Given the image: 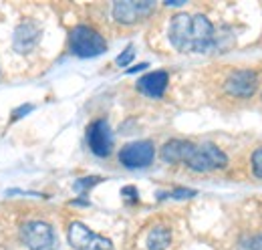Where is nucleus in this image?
Segmentation results:
<instances>
[{
	"label": "nucleus",
	"instance_id": "f257e3e1",
	"mask_svg": "<svg viewBox=\"0 0 262 250\" xmlns=\"http://www.w3.org/2000/svg\"><path fill=\"white\" fill-rule=\"evenodd\" d=\"M169 40L182 53H206L214 45V27L204 14H176Z\"/></svg>",
	"mask_w": 262,
	"mask_h": 250
},
{
	"label": "nucleus",
	"instance_id": "f03ea898",
	"mask_svg": "<svg viewBox=\"0 0 262 250\" xmlns=\"http://www.w3.org/2000/svg\"><path fill=\"white\" fill-rule=\"evenodd\" d=\"M69 43H71L73 55H77L81 59L99 57V55H103L107 51L105 38L97 31L89 29V27H77V29H73Z\"/></svg>",
	"mask_w": 262,
	"mask_h": 250
},
{
	"label": "nucleus",
	"instance_id": "7ed1b4c3",
	"mask_svg": "<svg viewBox=\"0 0 262 250\" xmlns=\"http://www.w3.org/2000/svg\"><path fill=\"white\" fill-rule=\"evenodd\" d=\"M184 163H188L196 172H212V170L224 168L228 163V157L214 143H202V145L192 143L190 154H188Z\"/></svg>",
	"mask_w": 262,
	"mask_h": 250
},
{
	"label": "nucleus",
	"instance_id": "20e7f679",
	"mask_svg": "<svg viewBox=\"0 0 262 250\" xmlns=\"http://www.w3.org/2000/svg\"><path fill=\"white\" fill-rule=\"evenodd\" d=\"M69 242L77 250H111L113 244L109 238L99 236L81 222H73L69 226Z\"/></svg>",
	"mask_w": 262,
	"mask_h": 250
},
{
	"label": "nucleus",
	"instance_id": "39448f33",
	"mask_svg": "<svg viewBox=\"0 0 262 250\" xmlns=\"http://www.w3.org/2000/svg\"><path fill=\"white\" fill-rule=\"evenodd\" d=\"M23 240L29 250H57L55 230L47 222H29L23 228Z\"/></svg>",
	"mask_w": 262,
	"mask_h": 250
},
{
	"label": "nucleus",
	"instance_id": "423d86ee",
	"mask_svg": "<svg viewBox=\"0 0 262 250\" xmlns=\"http://www.w3.org/2000/svg\"><path fill=\"white\" fill-rule=\"evenodd\" d=\"M154 157H156V150L151 141H133L119 152V161L131 170L147 168L154 161Z\"/></svg>",
	"mask_w": 262,
	"mask_h": 250
},
{
	"label": "nucleus",
	"instance_id": "0eeeda50",
	"mask_svg": "<svg viewBox=\"0 0 262 250\" xmlns=\"http://www.w3.org/2000/svg\"><path fill=\"white\" fill-rule=\"evenodd\" d=\"M154 8H156V4L149 0H121V2L113 4V16L117 23L133 25V23L145 18Z\"/></svg>",
	"mask_w": 262,
	"mask_h": 250
},
{
	"label": "nucleus",
	"instance_id": "6e6552de",
	"mask_svg": "<svg viewBox=\"0 0 262 250\" xmlns=\"http://www.w3.org/2000/svg\"><path fill=\"white\" fill-rule=\"evenodd\" d=\"M256 87H258V77L254 71L250 69H240V71H234L226 79V93L232 97H238V99H248L256 93Z\"/></svg>",
	"mask_w": 262,
	"mask_h": 250
},
{
	"label": "nucleus",
	"instance_id": "1a4fd4ad",
	"mask_svg": "<svg viewBox=\"0 0 262 250\" xmlns=\"http://www.w3.org/2000/svg\"><path fill=\"white\" fill-rule=\"evenodd\" d=\"M87 141H89V148L91 152L99 157H107L113 150V133H111V127L105 119H97L95 123L89 125V131H87Z\"/></svg>",
	"mask_w": 262,
	"mask_h": 250
},
{
	"label": "nucleus",
	"instance_id": "9d476101",
	"mask_svg": "<svg viewBox=\"0 0 262 250\" xmlns=\"http://www.w3.org/2000/svg\"><path fill=\"white\" fill-rule=\"evenodd\" d=\"M167 73L165 71H154V73H147L143 75L139 81H137V89L143 95L151 97V99H160L165 93V87H167Z\"/></svg>",
	"mask_w": 262,
	"mask_h": 250
},
{
	"label": "nucleus",
	"instance_id": "9b49d317",
	"mask_svg": "<svg viewBox=\"0 0 262 250\" xmlns=\"http://www.w3.org/2000/svg\"><path fill=\"white\" fill-rule=\"evenodd\" d=\"M38 38H40L38 29L34 27L33 23H25V25H20L16 29V32H14V49L18 53H29L31 49L36 47Z\"/></svg>",
	"mask_w": 262,
	"mask_h": 250
},
{
	"label": "nucleus",
	"instance_id": "f8f14e48",
	"mask_svg": "<svg viewBox=\"0 0 262 250\" xmlns=\"http://www.w3.org/2000/svg\"><path fill=\"white\" fill-rule=\"evenodd\" d=\"M190 148L192 143L190 141H184V139H171L167 141L164 148H162V157L167 163H180V161H186V157L190 154Z\"/></svg>",
	"mask_w": 262,
	"mask_h": 250
},
{
	"label": "nucleus",
	"instance_id": "ddd939ff",
	"mask_svg": "<svg viewBox=\"0 0 262 250\" xmlns=\"http://www.w3.org/2000/svg\"><path fill=\"white\" fill-rule=\"evenodd\" d=\"M171 242V232L165 226H156L147 234V248L149 250H165Z\"/></svg>",
	"mask_w": 262,
	"mask_h": 250
},
{
	"label": "nucleus",
	"instance_id": "4468645a",
	"mask_svg": "<svg viewBox=\"0 0 262 250\" xmlns=\"http://www.w3.org/2000/svg\"><path fill=\"white\" fill-rule=\"evenodd\" d=\"M252 172L256 178H262V148L252 154Z\"/></svg>",
	"mask_w": 262,
	"mask_h": 250
},
{
	"label": "nucleus",
	"instance_id": "2eb2a0df",
	"mask_svg": "<svg viewBox=\"0 0 262 250\" xmlns=\"http://www.w3.org/2000/svg\"><path fill=\"white\" fill-rule=\"evenodd\" d=\"M133 57H135L133 47H127V49H125V51H123V53L117 57V61H115V62H117L119 67H125V65H129V62L133 61Z\"/></svg>",
	"mask_w": 262,
	"mask_h": 250
},
{
	"label": "nucleus",
	"instance_id": "dca6fc26",
	"mask_svg": "<svg viewBox=\"0 0 262 250\" xmlns=\"http://www.w3.org/2000/svg\"><path fill=\"white\" fill-rule=\"evenodd\" d=\"M196 196V190H188V187H178L169 194V198H176V200H184V198H194Z\"/></svg>",
	"mask_w": 262,
	"mask_h": 250
},
{
	"label": "nucleus",
	"instance_id": "f3484780",
	"mask_svg": "<svg viewBox=\"0 0 262 250\" xmlns=\"http://www.w3.org/2000/svg\"><path fill=\"white\" fill-rule=\"evenodd\" d=\"M248 248L250 250H262V234L254 236V238L248 242Z\"/></svg>",
	"mask_w": 262,
	"mask_h": 250
},
{
	"label": "nucleus",
	"instance_id": "a211bd4d",
	"mask_svg": "<svg viewBox=\"0 0 262 250\" xmlns=\"http://www.w3.org/2000/svg\"><path fill=\"white\" fill-rule=\"evenodd\" d=\"M99 178H91V180H83V182H77V187L81 190V187H91L93 184H97Z\"/></svg>",
	"mask_w": 262,
	"mask_h": 250
},
{
	"label": "nucleus",
	"instance_id": "6ab92c4d",
	"mask_svg": "<svg viewBox=\"0 0 262 250\" xmlns=\"http://www.w3.org/2000/svg\"><path fill=\"white\" fill-rule=\"evenodd\" d=\"M143 69H147V62H141V65L133 67V69H129V71H127V73H137V71H143Z\"/></svg>",
	"mask_w": 262,
	"mask_h": 250
}]
</instances>
